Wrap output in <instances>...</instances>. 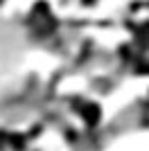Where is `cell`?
<instances>
[{
    "mask_svg": "<svg viewBox=\"0 0 149 151\" xmlns=\"http://www.w3.org/2000/svg\"><path fill=\"white\" fill-rule=\"evenodd\" d=\"M97 113H99L97 106H90V108H88V113H86V120L90 122V124H95V122H97Z\"/></svg>",
    "mask_w": 149,
    "mask_h": 151,
    "instance_id": "cell-1",
    "label": "cell"
}]
</instances>
